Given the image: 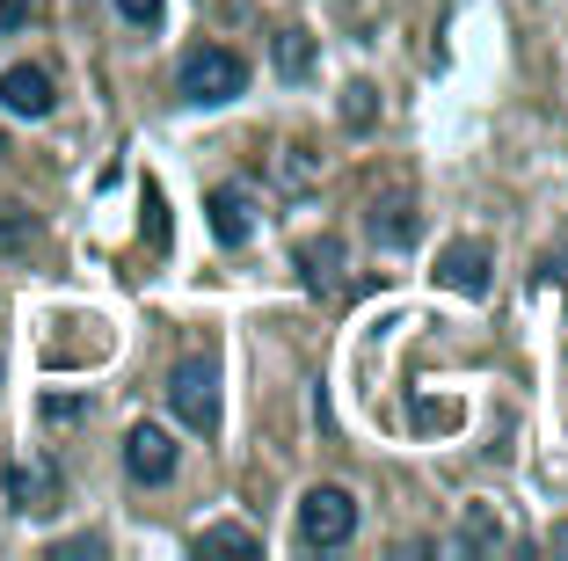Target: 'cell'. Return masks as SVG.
Returning a JSON list of instances; mask_svg holds the SVG:
<instances>
[{
    "label": "cell",
    "mask_w": 568,
    "mask_h": 561,
    "mask_svg": "<svg viewBox=\"0 0 568 561\" xmlns=\"http://www.w3.org/2000/svg\"><path fill=\"white\" fill-rule=\"evenodd\" d=\"M248 88V59L226 44H197L183 59V102H234Z\"/></svg>",
    "instance_id": "1"
},
{
    "label": "cell",
    "mask_w": 568,
    "mask_h": 561,
    "mask_svg": "<svg viewBox=\"0 0 568 561\" xmlns=\"http://www.w3.org/2000/svg\"><path fill=\"white\" fill-rule=\"evenodd\" d=\"M168 409L183 415V430H219V364L212 358H183L168 372Z\"/></svg>",
    "instance_id": "2"
},
{
    "label": "cell",
    "mask_w": 568,
    "mask_h": 561,
    "mask_svg": "<svg viewBox=\"0 0 568 561\" xmlns=\"http://www.w3.org/2000/svg\"><path fill=\"white\" fill-rule=\"evenodd\" d=\"M351 532H357L351 489H306V495H300V540H306V547H343Z\"/></svg>",
    "instance_id": "3"
},
{
    "label": "cell",
    "mask_w": 568,
    "mask_h": 561,
    "mask_svg": "<svg viewBox=\"0 0 568 561\" xmlns=\"http://www.w3.org/2000/svg\"><path fill=\"white\" fill-rule=\"evenodd\" d=\"M124 467H132V481H168L175 474V438H168L161 423H132V438H124Z\"/></svg>",
    "instance_id": "4"
},
{
    "label": "cell",
    "mask_w": 568,
    "mask_h": 561,
    "mask_svg": "<svg viewBox=\"0 0 568 561\" xmlns=\"http://www.w3.org/2000/svg\"><path fill=\"white\" fill-rule=\"evenodd\" d=\"M8 495H16V511L44 518V511H59L67 481H59V467H44V460H16L8 467Z\"/></svg>",
    "instance_id": "5"
},
{
    "label": "cell",
    "mask_w": 568,
    "mask_h": 561,
    "mask_svg": "<svg viewBox=\"0 0 568 561\" xmlns=\"http://www.w3.org/2000/svg\"><path fill=\"white\" fill-rule=\"evenodd\" d=\"M51 73L44 67H8L0 73V110H16V117H51Z\"/></svg>",
    "instance_id": "6"
},
{
    "label": "cell",
    "mask_w": 568,
    "mask_h": 561,
    "mask_svg": "<svg viewBox=\"0 0 568 561\" xmlns=\"http://www.w3.org/2000/svg\"><path fill=\"white\" fill-rule=\"evenodd\" d=\"M437 278L452 284V292H488V248L481 241H452L445 256H437Z\"/></svg>",
    "instance_id": "7"
},
{
    "label": "cell",
    "mask_w": 568,
    "mask_h": 561,
    "mask_svg": "<svg viewBox=\"0 0 568 561\" xmlns=\"http://www.w3.org/2000/svg\"><path fill=\"white\" fill-rule=\"evenodd\" d=\"M204 212H212V233L226 248H241V241H248V227H255V219H248V190H234V182H219L212 198H204Z\"/></svg>",
    "instance_id": "8"
},
{
    "label": "cell",
    "mask_w": 568,
    "mask_h": 561,
    "mask_svg": "<svg viewBox=\"0 0 568 561\" xmlns=\"http://www.w3.org/2000/svg\"><path fill=\"white\" fill-rule=\"evenodd\" d=\"M300 278L314 284V292H335V278H343V241H335V233H321V241L300 248Z\"/></svg>",
    "instance_id": "9"
},
{
    "label": "cell",
    "mask_w": 568,
    "mask_h": 561,
    "mask_svg": "<svg viewBox=\"0 0 568 561\" xmlns=\"http://www.w3.org/2000/svg\"><path fill=\"white\" fill-rule=\"evenodd\" d=\"M372 233H379L386 248H408L423 227H416V212H408V204H379V212H372Z\"/></svg>",
    "instance_id": "10"
},
{
    "label": "cell",
    "mask_w": 568,
    "mask_h": 561,
    "mask_svg": "<svg viewBox=\"0 0 568 561\" xmlns=\"http://www.w3.org/2000/svg\"><path fill=\"white\" fill-rule=\"evenodd\" d=\"M255 532L248 525H212V532H197V554H255Z\"/></svg>",
    "instance_id": "11"
},
{
    "label": "cell",
    "mask_w": 568,
    "mask_h": 561,
    "mask_svg": "<svg viewBox=\"0 0 568 561\" xmlns=\"http://www.w3.org/2000/svg\"><path fill=\"white\" fill-rule=\"evenodd\" d=\"M277 73H292V81H306V73H314V44H306L300 30L277 37Z\"/></svg>",
    "instance_id": "12"
},
{
    "label": "cell",
    "mask_w": 568,
    "mask_h": 561,
    "mask_svg": "<svg viewBox=\"0 0 568 561\" xmlns=\"http://www.w3.org/2000/svg\"><path fill=\"white\" fill-rule=\"evenodd\" d=\"M459 540H467L474 554H488V547H503V525L481 511V503H474V511H467V525H459Z\"/></svg>",
    "instance_id": "13"
},
{
    "label": "cell",
    "mask_w": 568,
    "mask_h": 561,
    "mask_svg": "<svg viewBox=\"0 0 568 561\" xmlns=\"http://www.w3.org/2000/svg\"><path fill=\"white\" fill-rule=\"evenodd\" d=\"M37 241V227L22 212H0V248H30Z\"/></svg>",
    "instance_id": "14"
},
{
    "label": "cell",
    "mask_w": 568,
    "mask_h": 561,
    "mask_svg": "<svg viewBox=\"0 0 568 561\" xmlns=\"http://www.w3.org/2000/svg\"><path fill=\"white\" fill-rule=\"evenodd\" d=\"M118 16L139 22V30H153V22H161V0H118Z\"/></svg>",
    "instance_id": "15"
},
{
    "label": "cell",
    "mask_w": 568,
    "mask_h": 561,
    "mask_svg": "<svg viewBox=\"0 0 568 561\" xmlns=\"http://www.w3.org/2000/svg\"><path fill=\"white\" fill-rule=\"evenodd\" d=\"M22 22H30V0H0V37L22 30Z\"/></svg>",
    "instance_id": "16"
},
{
    "label": "cell",
    "mask_w": 568,
    "mask_h": 561,
    "mask_svg": "<svg viewBox=\"0 0 568 561\" xmlns=\"http://www.w3.org/2000/svg\"><path fill=\"white\" fill-rule=\"evenodd\" d=\"M351 124H372V88H351Z\"/></svg>",
    "instance_id": "17"
},
{
    "label": "cell",
    "mask_w": 568,
    "mask_h": 561,
    "mask_svg": "<svg viewBox=\"0 0 568 561\" xmlns=\"http://www.w3.org/2000/svg\"><path fill=\"white\" fill-rule=\"evenodd\" d=\"M554 554H568V525H561V532H554Z\"/></svg>",
    "instance_id": "18"
},
{
    "label": "cell",
    "mask_w": 568,
    "mask_h": 561,
    "mask_svg": "<svg viewBox=\"0 0 568 561\" xmlns=\"http://www.w3.org/2000/svg\"><path fill=\"white\" fill-rule=\"evenodd\" d=\"M0 153H8V139H0Z\"/></svg>",
    "instance_id": "19"
}]
</instances>
